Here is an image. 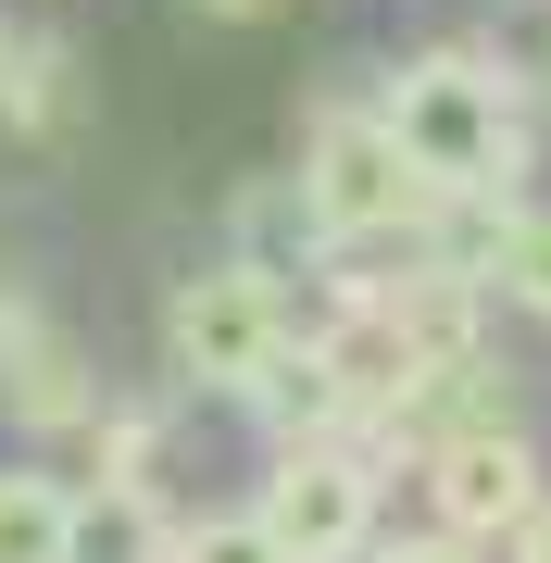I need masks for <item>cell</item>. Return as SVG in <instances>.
<instances>
[{"instance_id": "cell-11", "label": "cell", "mask_w": 551, "mask_h": 563, "mask_svg": "<svg viewBox=\"0 0 551 563\" xmlns=\"http://www.w3.org/2000/svg\"><path fill=\"white\" fill-rule=\"evenodd\" d=\"M364 563H489L476 539H439V526H414V539H376Z\"/></svg>"}, {"instance_id": "cell-4", "label": "cell", "mask_w": 551, "mask_h": 563, "mask_svg": "<svg viewBox=\"0 0 551 563\" xmlns=\"http://www.w3.org/2000/svg\"><path fill=\"white\" fill-rule=\"evenodd\" d=\"M288 339H301V301H288V276H276V263H251V251L213 263V276H188L176 301H164L176 376H188V388H225V401H239Z\"/></svg>"}, {"instance_id": "cell-10", "label": "cell", "mask_w": 551, "mask_h": 563, "mask_svg": "<svg viewBox=\"0 0 551 563\" xmlns=\"http://www.w3.org/2000/svg\"><path fill=\"white\" fill-rule=\"evenodd\" d=\"M151 563H276V551L251 539V514H213V526H164Z\"/></svg>"}, {"instance_id": "cell-12", "label": "cell", "mask_w": 551, "mask_h": 563, "mask_svg": "<svg viewBox=\"0 0 551 563\" xmlns=\"http://www.w3.org/2000/svg\"><path fill=\"white\" fill-rule=\"evenodd\" d=\"M502 563H551V488L527 501V526H514V539H502Z\"/></svg>"}, {"instance_id": "cell-1", "label": "cell", "mask_w": 551, "mask_h": 563, "mask_svg": "<svg viewBox=\"0 0 551 563\" xmlns=\"http://www.w3.org/2000/svg\"><path fill=\"white\" fill-rule=\"evenodd\" d=\"M388 139L414 151V176L439 188H514L527 176V76H514L502 51H476V38H439V51H414L401 76H388Z\"/></svg>"}, {"instance_id": "cell-3", "label": "cell", "mask_w": 551, "mask_h": 563, "mask_svg": "<svg viewBox=\"0 0 551 563\" xmlns=\"http://www.w3.org/2000/svg\"><path fill=\"white\" fill-rule=\"evenodd\" d=\"M376 501H388V476L351 439H288L264 463V488H251V539L276 563H364L376 551Z\"/></svg>"}, {"instance_id": "cell-5", "label": "cell", "mask_w": 551, "mask_h": 563, "mask_svg": "<svg viewBox=\"0 0 551 563\" xmlns=\"http://www.w3.org/2000/svg\"><path fill=\"white\" fill-rule=\"evenodd\" d=\"M414 488H427V526L439 539H514V526H527V501H539V451H527V426H439L427 451H414Z\"/></svg>"}, {"instance_id": "cell-9", "label": "cell", "mask_w": 551, "mask_h": 563, "mask_svg": "<svg viewBox=\"0 0 551 563\" xmlns=\"http://www.w3.org/2000/svg\"><path fill=\"white\" fill-rule=\"evenodd\" d=\"M489 288H502L514 313H539V325H551V213H514V239H502V276H489Z\"/></svg>"}, {"instance_id": "cell-13", "label": "cell", "mask_w": 551, "mask_h": 563, "mask_svg": "<svg viewBox=\"0 0 551 563\" xmlns=\"http://www.w3.org/2000/svg\"><path fill=\"white\" fill-rule=\"evenodd\" d=\"M201 13H225V25H264V13H276V0H201Z\"/></svg>"}, {"instance_id": "cell-7", "label": "cell", "mask_w": 551, "mask_h": 563, "mask_svg": "<svg viewBox=\"0 0 551 563\" xmlns=\"http://www.w3.org/2000/svg\"><path fill=\"white\" fill-rule=\"evenodd\" d=\"M0 563H76V488L38 463H0Z\"/></svg>"}, {"instance_id": "cell-6", "label": "cell", "mask_w": 551, "mask_h": 563, "mask_svg": "<svg viewBox=\"0 0 551 563\" xmlns=\"http://www.w3.org/2000/svg\"><path fill=\"white\" fill-rule=\"evenodd\" d=\"M0 413H13L25 439H76V426H101V388H88L76 339H51V313H25L13 288H0Z\"/></svg>"}, {"instance_id": "cell-2", "label": "cell", "mask_w": 551, "mask_h": 563, "mask_svg": "<svg viewBox=\"0 0 551 563\" xmlns=\"http://www.w3.org/2000/svg\"><path fill=\"white\" fill-rule=\"evenodd\" d=\"M301 213H313V239L327 251H364V239H414V225L439 213V188L414 176V151L388 139V113H313V139H301Z\"/></svg>"}, {"instance_id": "cell-8", "label": "cell", "mask_w": 551, "mask_h": 563, "mask_svg": "<svg viewBox=\"0 0 551 563\" xmlns=\"http://www.w3.org/2000/svg\"><path fill=\"white\" fill-rule=\"evenodd\" d=\"M63 113V51L0 25V125H51Z\"/></svg>"}]
</instances>
